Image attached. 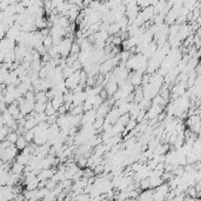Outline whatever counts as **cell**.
Segmentation results:
<instances>
[{
	"label": "cell",
	"mask_w": 201,
	"mask_h": 201,
	"mask_svg": "<svg viewBox=\"0 0 201 201\" xmlns=\"http://www.w3.org/2000/svg\"><path fill=\"white\" fill-rule=\"evenodd\" d=\"M14 145H15V147H17V150H18V151H22V150H24V148L28 145V142L25 140V138L24 137L19 135L18 139H17V141L14 142Z\"/></svg>",
	"instance_id": "cell-2"
},
{
	"label": "cell",
	"mask_w": 201,
	"mask_h": 201,
	"mask_svg": "<svg viewBox=\"0 0 201 201\" xmlns=\"http://www.w3.org/2000/svg\"><path fill=\"white\" fill-rule=\"evenodd\" d=\"M18 137H19V134L15 131H12V132H8V134L6 135V139H7L9 142L14 144L15 141H17V139H18Z\"/></svg>",
	"instance_id": "cell-6"
},
{
	"label": "cell",
	"mask_w": 201,
	"mask_h": 201,
	"mask_svg": "<svg viewBox=\"0 0 201 201\" xmlns=\"http://www.w3.org/2000/svg\"><path fill=\"white\" fill-rule=\"evenodd\" d=\"M106 85H107V86H106L105 89H106V92H107V94L109 95V97H112V95L116 92V89L119 88L118 82H116V81H113V80H109Z\"/></svg>",
	"instance_id": "cell-1"
},
{
	"label": "cell",
	"mask_w": 201,
	"mask_h": 201,
	"mask_svg": "<svg viewBox=\"0 0 201 201\" xmlns=\"http://www.w3.org/2000/svg\"><path fill=\"white\" fill-rule=\"evenodd\" d=\"M22 137L25 138V140L27 142H32V140L34 139V129H26L25 133L22 134Z\"/></svg>",
	"instance_id": "cell-4"
},
{
	"label": "cell",
	"mask_w": 201,
	"mask_h": 201,
	"mask_svg": "<svg viewBox=\"0 0 201 201\" xmlns=\"http://www.w3.org/2000/svg\"><path fill=\"white\" fill-rule=\"evenodd\" d=\"M45 108H46V102H36L33 111L36 113H43L45 112Z\"/></svg>",
	"instance_id": "cell-5"
},
{
	"label": "cell",
	"mask_w": 201,
	"mask_h": 201,
	"mask_svg": "<svg viewBox=\"0 0 201 201\" xmlns=\"http://www.w3.org/2000/svg\"><path fill=\"white\" fill-rule=\"evenodd\" d=\"M80 45L78 41H75V43H72L71 45V51H70V54H79L80 53Z\"/></svg>",
	"instance_id": "cell-7"
},
{
	"label": "cell",
	"mask_w": 201,
	"mask_h": 201,
	"mask_svg": "<svg viewBox=\"0 0 201 201\" xmlns=\"http://www.w3.org/2000/svg\"><path fill=\"white\" fill-rule=\"evenodd\" d=\"M141 80H142V73L140 72H135V74L132 77V79H131V84L133 85V86H139L140 84H141Z\"/></svg>",
	"instance_id": "cell-3"
},
{
	"label": "cell",
	"mask_w": 201,
	"mask_h": 201,
	"mask_svg": "<svg viewBox=\"0 0 201 201\" xmlns=\"http://www.w3.org/2000/svg\"><path fill=\"white\" fill-rule=\"evenodd\" d=\"M71 66H72L73 68H74V71H79L80 68L82 67V65H81V63H80L79 59H77V60H75V61H74V63H73Z\"/></svg>",
	"instance_id": "cell-8"
}]
</instances>
